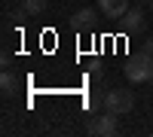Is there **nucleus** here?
I'll return each mask as SVG.
<instances>
[{
	"label": "nucleus",
	"instance_id": "6",
	"mask_svg": "<svg viewBox=\"0 0 153 137\" xmlns=\"http://www.w3.org/2000/svg\"><path fill=\"white\" fill-rule=\"evenodd\" d=\"M92 24H95V9L92 6L76 9L74 15H71V28H76V31H86V28H92Z\"/></svg>",
	"mask_w": 153,
	"mask_h": 137
},
{
	"label": "nucleus",
	"instance_id": "5",
	"mask_svg": "<svg viewBox=\"0 0 153 137\" xmlns=\"http://www.w3.org/2000/svg\"><path fill=\"white\" fill-rule=\"evenodd\" d=\"M144 24H147V18H144V9L141 6H129V12L123 15V31H144Z\"/></svg>",
	"mask_w": 153,
	"mask_h": 137
},
{
	"label": "nucleus",
	"instance_id": "2",
	"mask_svg": "<svg viewBox=\"0 0 153 137\" xmlns=\"http://www.w3.org/2000/svg\"><path fill=\"white\" fill-rule=\"evenodd\" d=\"M104 110H110L117 116L132 113L135 110V95L129 89H110V92H104Z\"/></svg>",
	"mask_w": 153,
	"mask_h": 137
},
{
	"label": "nucleus",
	"instance_id": "1",
	"mask_svg": "<svg viewBox=\"0 0 153 137\" xmlns=\"http://www.w3.org/2000/svg\"><path fill=\"white\" fill-rule=\"evenodd\" d=\"M123 73H126L129 82H153V55L138 49V52L123 64Z\"/></svg>",
	"mask_w": 153,
	"mask_h": 137
},
{
	"label": "nucleus",
	"instance_id": "10",
	"mask_svg": "<svg viewBox=\"0 0 153 137\" xmlns=\"http://www.w3.org/2000/svg\"><path fill=\"white\" fill-rule=\"evenodd\" d=\"M150 6H153V0H150Z\"/></svg>",
	"mask_w": 153,
	"mask_h": 137
},
{
	"label": "nucleus",
	"instance_id": "9",
	"mask_svg": "<svg viewBox=\"0 0 153 137\" xmlns=\"http://www.w3.org/2000/svg\"><path fill=\"white\" fill-rule=\"evenodd\" d=\"M141 52H147V55H153V37H147V40L141 43Z\"/></svg>",
	"mask_w": 153,
	"mask_h": 137
},
{
	"label": "nucleus",
	"instance_id": "7",
	"mask_svg": "<svg viewBox=\"0 0 153 137\" xmlns=\"http://www.w3.org/2000/svg\"><path fill=\"white\" fill-rule=\"evenodd\" d=\"M0 89H3L6 97H12V95L19 92V79H16V73H12V70H3V76H0Z\"/></svg>",
	"mask_w": 153,
	"mask_h": 137
},
{
	"label": "nucleus",
	"instance_id": "4",
	"mask_svg": "<svg viewBox=\"0 0 153 137\" xmlns=\"http://www.w3.org/2000/svg\"><path fill=\"white\" fill-rule=\"evenodd\" d=\"M98 9L107 21H117L129 12V0H98Z\"/></svg>",
	"mask_w": 153,
	"mask_h": 137
},
{
	"label": "nucleus",
	"instance_id": "8",
	"mask_svg": "<svg viewBox=\"0 0 153 137\" xmlns=\"http://www.w3.org/2000/svg\"><path fill=\"white\" fill-rule=\"evenodd\" d=\"M22 6L28 15H43V9L49 6V0H22Z\"/></svg>",
	"mask_w": 153,
	"mask_h": 137
},
{
	"label": "nucleus",
	"instance_id": "3",
	"mask_svg": "<svg viewBox=\"0 0 153 137\" xmlns=\"http://www.w3.org/2000/svg\"><path fill=\"white\" fill-rule=\"evenodd\" d=\"M117 131H120V116L110 110H104L101 116H92V122H89V134L95 137H113Z\"/></svg>",
	"mask_w": 153,
	"mask_h": 137
}]
</instances>
